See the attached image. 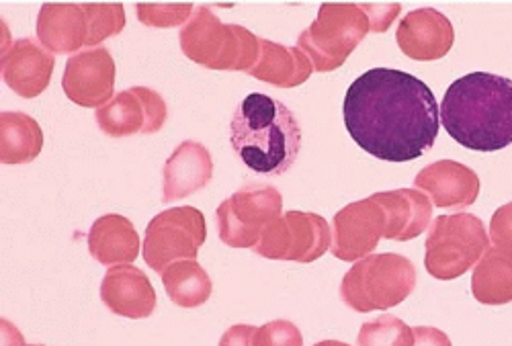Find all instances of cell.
<instances>
[{"label": "cell", "instance_id": "21", "mask_svg": "<svg viewBox=\"0 0 512 346\" xmlns=\"http://www.w3.org/2000/svg\"><path fill=\"white\" fill-rule=\"evenodd\" d=\"M89 252L105 267L132 265L140 254V236L125 215L107 213L89 232Z\"/></svg>", "mask_w": 512, "mask_h": 346}, {"label": "cell", "instance_id": "19", "mask_svg": "<svg viewBox=\"0 0 512 346\" xmlns=\"http://www.w3.org/2000/svg\"><path fill=\"white\" fill-rule=\"evenodd\" d=\"M213 177V160L209 150L195 140L175 148L162 170V201H179L207 187Z\"/></svg>", "mask_w": 512, "mask_h": 346}, {"label": "cell", "instance_id": "5", "mask_svg": "<svg viewBox=\"0 0 512 346\" xmlns=\"http://www.w3.org/2000/svg\"><path fill=\"white\" fill-rule=\"evenodd\" d=\"M416 287V269L402 254H369L340 281V299L359 314L386 312L406 301Z\"/></svg>", "mask_w": 512, "mask_h": 346}, {"label": "cell", "instance_id": "18", "mask_svg": "<svg viewBox=\"0 0 512 346\" xmlns=\"http://www.w3.org/2000/svg\"><path fill=\"white\" fill-rule=\"evenodd\" d=\"M414 185L433 199L435 207H469L480 197V177L476 172L455 160H439L422 168Z\"/></svg>", "mask_w": 512, "mask_h": 346}, {"label": "cell", "instance_id": "32", "mask_svg": "<svg viewBox=\"0 0 512 346\" xmlns=\"http://www.w3.org/2000/svg\"><path fill=\"white\" fill-rule=\"evenodd\" d=\"M414 346H453L451 338L433 326H416L414 328Z\"/></svg>", "mask_w": 512, "mask_h": 346}, {"label": "cell", "instance_id": "8", "mask_svg": "<svg viewBox=\"0 0 512 346\" xmlns=\"http://www.w3.org/2000/svg\"><path fill=\"white\" fill-rule=\"evenodd\" d=\"M369 31L365 5H322L318 19L297 35V48L316 72H332L347 62Z\"/></svg>", "mask_w": 512, "mask_h": 346}, {"label": "cell", "instance_id": "31", "mask_svg": "<svg viewBox=\"0 0 512 346\" xmlns=\"http://www.w3.org/2000/svg\"><path fill=\"white\" fill-rule=\"evenodd\" d=\"M256 330H259L256 326L236 324L224 332V336L220 338V346H254Z\"/></svg>", "mask_w": 512, "mask_h": 346}, {"label": "cell", "instance_id": "22", "mask_svg": "<svg viewBox=\"0 0 512 346\" xmlns=\"http://www.w3.org/2000/svg\"><path fill=\"white\" fill-rule=\"evenodd\" d=\"M314 72L312 62L300 48H289L271 39H261L259 62L248 72L256 80L279 86V89H293L304 84Z\"/></svg>", "mask_w": 512, "mask_h": 346}, {"label": "cell", "instance_id": "30", "mask_svg": "<svg viewBox=\"0 0 512 346\" xmlns=\"http://www.w3.org/2000/svg\"><path fill=\"white\" fill-rule=\"evenodd\" d=\"M365 11L371 19V31H388V27L394 23V19L400 15L402 7L400 5H365Z\"/></svg>", "mask_w": 512, "mask_h": 346}, {"label": "cell", "instance_id": "10", "mask_svg": "<svg viewBox=\"0 0 512 346\" xmlns=\"http://www.w3.org/2000/svg\"><path fill=\"white\" fill-rule=\"evenodd\" d=\"M205 240L207 226L197 207H170L154 215L146 228L144 261L162 275L173 263L195 261Z\"/></svg>", "mask_w": 512, "mask_h": 346}, {"label": "cell", "instance_id": "29", "mask_svg": "<svg viewBox=\"0 0 512 346\" xmlns=\"http://www.w3.org/2000/svg\"><path fill=\"white\" fill-rule=\"evenodd\" d=\"M490 238L494 246L512 252V203L498 207L490 222Z\"/></svg>", "mask_w": 512, "mask_h": 346}, {"label": "cell", "instance_id": "11", "mask_svg": "<svg viewBox=\"0 0 512 346\" xmlns=\"http://www.w3.org/2000/svg\"><path fill=\"white\" fill-rule=\"evenodd\" d=\"M332 246L328 222L318 213L287 211L277 218L256 244L254 252L269 261L314 263Z\"/></svg>", "mask_w": 512, "mask_h": 346}, {"label": "cell", "instance_id": "14", "mask_svg": "<svg viewBox=\"0 0 512 346\" xmlns=\"http://www.w3.org/2000/svg\"><path fill=\"white\" fill-rule=\"evenodd\" d=\"M115 72V60L107 48L84 50L68 58L62 89L72 103L101 109L113 99Z\"/></svg>", "mask_w": 512, "mask_h": 346}, {"label": "cell", "instance_id": "13", "mask_svg": "<svg viewBox=\"0 0 512 346\" xmlns=\"http://www.w3.org/2000/svg\"><path fill=\"white\" fill-rule=\"evenodd\" d=\"M388 215L373 199L349 203L332 220L330 252L338 261L355 263L369 256L381 238H386Z\"/></svg>", "mask_w": 512, "mask_h": 346}, {"label": "cell", "instance_id": "34", "mask_svg": "<svg viewBox=\"0 0 512 346\" xmlns=\"http://www.w3.org/2000/svg\"><path fill=\"white\" fill-rule=\"evenodd\" d=\"M314 346H349V344L340 340H322V342H316Z\"/></svg>", "mask_w": 512, "mask_h": 346}, {"label": "cell", "instance_id": "25", "mask_svg": "<svg viewBox=\"0 0 512 346\" xmlns=\"http://www.w3.org/2000/svg\"><path fill=\"white\" fill-rule=\"evenodd\" d=\"M162 285L175 306L193 310L211 297V279L197 261H179L162 273Z\"/></svg>", "mask_w": 512, "mask_h": 346}, {"label": "cell", "instance_id": "15", "mask_svg": "<svg viewBox=\"0 0 512 346\" xmlns=\"http://www.w3.org/2000/svg\"><path fill=\"white\" fill-rule=\"evenodd\" d=\"M56 68L54 54L33 37L9 41L3 48V78L13 93L35 99L48 89Z\"/></svg>", "mask_w": 512, "mask_h": 346}, {"label": "cell", "instance_id": "4", "mask_svg": "<svg viewBox=\"0 0 512 346\" xmlns=\"http://www.w3.org/2000/svg\"><path fill=\"white\" fill-rule=\"evenodd\" d=\"M183 54L209 70L250 72L261 56V39L242 25L222 23L209 7H195L179 33Z\"/></svg>", "mask_w": 512, "mask_h": 346}, {"label": "cell", "instance_id": "24", "mask_svg": "<svg viewBox=\"0 0 512 346\" xmlns=\"http://www.w3.org/2000/svg\"><path fill=\"white\" fill-rule=\"evenodd\" d=\"M472 293L484 306L512 304V252L488 248L474 267Z\"/></svg>", "mask_w": 512, "mask_h": 346}, {"label": "cell", "instance_id": "9", "mask_svg": "<svg viewBox=\"0 0 512 346\" xmlns=\"http://www.w3.org/2000/svg\"><path fill=\"white\" fill-rule=\"evenodd\" d=\"M281 193L263 183H246L216 211L220 240L230 248H256L265 230L281 218Z\"/></svg>", "mask_w": 512, "mask_h": 346}, {"label": "cell", "instance_id": "1", "mask_svg": "<svg viewBox=\"0 0 512 346\" xmlns=\"http://www.w3.org/2000/svg\"><path fill=\"white\" fill-rule=\"evenodd\" d=\"M349 136L367 154L410 162L429 152L439 136L441 109L429 84L396 68H371L345 95Z\"/></svg>", "mask_w": 512, "mask_h": 346}, {"label": "cell", "instance_id": "17", "mask_svg": "<svg viewBox=\"0 0 512 346\" xmlns=\"http://www.w3.org/2000/svg\"><path fill=\"white\" fill-rule=\"evenodd\" d=\"M105 308L121 318L144 320L156 310L158 297L148 275L134 265L111 267L101 283Z\"/></svg>", "mask_w": 512, "mask_h": 346}, {"label": "cell", "instance_id": "12", "mask_svg": "<svg viewBox=\"0 0 512 346\" xmlns=\"http://www.w3.org/2000/svg\"><path fill=\"white\" fill-rule=\"evenodd\" d=\"M166 117L164 99L148 86H132L121 91L95 113L99 129L109 138L158 134Z\"/></svg>", "mask_w": 512, "mask_h": 346}, {"label": "cell", "instance_id": "28", "mask_svg": "<svg viewBox=\"0 0 512 346\" xmlns=\"http://www.w3.org/2000/svg\"><path fill=\"white\" fill-rule=\"evenodd\" d=\"M254 346H304V336L293 322L273 320L256 330Z\"/></svg>", "mask_w": 512, "mask_h": 346}, {"label": "cell", "instance_id": "16", "mask_svg": "<svg viewBox=\"0 0 512 346\" xmlns=\"http://www.w3.org/2000/svg\"><path fill=\"white\" fill-rule=\"evenodd\" d=\"M396 41L404 56L418 62H433L451 52L455 29L437 9H416L400 21Z\"/></svg>", "mask_w": 512, "mask_h": 346}, {"label": "cell", "instance_id": "7", "mask_svg": "<svg viewBox=\"0 0 512 346\" xmlns=\"http://www.w3.org/2000/svg\"><path fill=\"white\" fill-rule=\"evenodd\" d=\"M424 269L439 281H453L480 263L490 248L484 222L472 213L439 215L426 234Z\"/></svg>", "mask_w": 512, "mask_h": 346}, {"label": "cell", "instance_id": "3", "mask_svg": "<svg viewBox=\"0 0 512 346\" xmlns=\"http://www.w3.org/2000/svg\"><path fill=\"white\" fill-rule=\"evenodd\" d=\"M230 144L236 156L259 175L279 177L302 150V127L281 101L252 93L230 121Z\"/></svg>", "mask_w": 512, "mask_h": 346}, {"label": "cell", "instance_id": "6", "mask_svg": "<svg viewBox=\"0 0 512 346\" xmlns=\"http://www.w3.org/2000/svg\"><path fill=\"white\" fill-rule=\"evenodd\" d=\"M37 39L54 54L95 48L125 29L123 5H44L37 15Z\"/></svg>", "mask_w": 512, "mask_h": 346}, {"label": "cell", "instance_id": "26", "mask_svg": "<svg viewBox=\"0 0 512 346\" xmlns=\"http://www.w3.org/2000/svg\"><path fill=\"white\" fill-rule=\"evenodd\" d=\"M359 346H414V328L392 314L365 322L357 336Z\"/></svg>", "mask_w": 512, "mask_h": 346}, {"label": "cell", "instance_id": "2", "mask_svg": "<svg viewBox=\"0 0 512 346\" xmlns=\"http://www.w3.org/2000/svg\"><path fill=\"white\" fill-rule=\"evenodd\" d=\"M441 121L467 150L498 152L512 144V80L472 72L457 78L443 97Z\"/></svg>", "mask_w": 512, "mask_h": 346}, {"label": "cell", "instance_id": "27", "mask_svg": "<svg viewBox=\"0 0 512 346\" xmlns=\"http://www.w3.org/2000/svg\"><path fill=\"white\" fill-rule=\"evenodd\" d=\"M195 7L193 5H138L136 13L148 27H179L187 25Z\"/></svg>", "mask_w": 512, "mask_h": 346}, {"label": "cell", "instance_id": "23", "mask_svg": "<svg viewBox=\"0 0 512 346\" xmlns=\"http://www.w3.org/2000/svg\"><path fill=\"white\" fill-rule=\"evenodd\" d=\"M44 148V132L27 113L5 111L0 115V160L7 166L29 164Z\"/></svg>", "mask_w": 512, "mask_h": 346}, {"label": "cell", "instance_id": "33", "mask_svg": "<svg viewBox=\"0 0 512 346\" xmlns=\"http://www.w3.org/2000/svg\"><path fill=\"white\" fill-rule=\"evenodd\" d=\"M0 328H3V346H44V344H27L23 334L15 328V324L7 320L0 322Z\"/></svg>", "mask_w": 512, "mask_h": 346}, {"label": "cell", "instance_id": "20", "mask_svg": "<svg viewBox=\"0 0 512 346\" xmlns=\"http://www.w3.org/2000/svg\"><path fill=\"white\" fill-rule=\"evenodd\" d=\"M388 215V240L408 242L431 226L433 203L416 189L383 191L371 195Z\"/></svg>", "mask_w": 512, "mask_h": 346}]
</instances>
